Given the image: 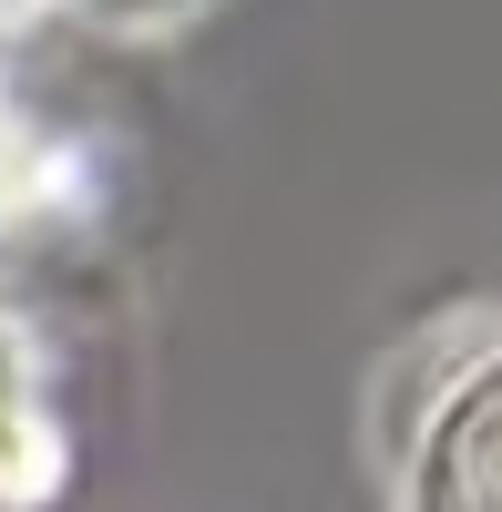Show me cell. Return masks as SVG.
<instances>
[{"label": "cell", "mask_w": 502, "mask_h": 512, "mask_svg": "<svg viewBox=\"0 0 502 512\" xmlns=\"http://www.w3.org/2000/svg\"><path fill=\"white\" fill-rule=\"evenodd\" d=\"M62 482V420L41 400V369L21 338H0V502H41Z\"/></svg>", "instance_id": "obj_1"}, {"label": "cell", "mask_w": 502, "mask_h": 512, "mask_svg": "<svg viewBox=\"0 0 502 512\" xmlns=\"http://www.w3.org/2000/svg\"><path fill=\"white\" fill-rule=\"evenodd\" d=\"M21 11H41V0H0V21H21ZM52 11H82L103 31H175L195 0H52Z\"/></svg>", "instance_id": "obj_2"}]
</instances>
